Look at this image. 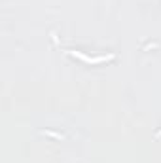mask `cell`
Instances as JSON below:
<instances>
[{"instance_id": "6da1fadb", "label": "cell", "mask_w": 161, "mask_h": 163, "mask_svg": "<svg viewBox=\"0 0 161 163\" xmlns=\"http://www.w3.org/2000/svg\"><path fill=\"white\" fill-rule=\"evenodd\" d=\"M68 53H70V55H76V57H80V59H83L85 63H89V65H97V63L114 59V55H108V57H87V55H83V53H80V51H72V49H68Z\"/></svg>"}]
</instances>
